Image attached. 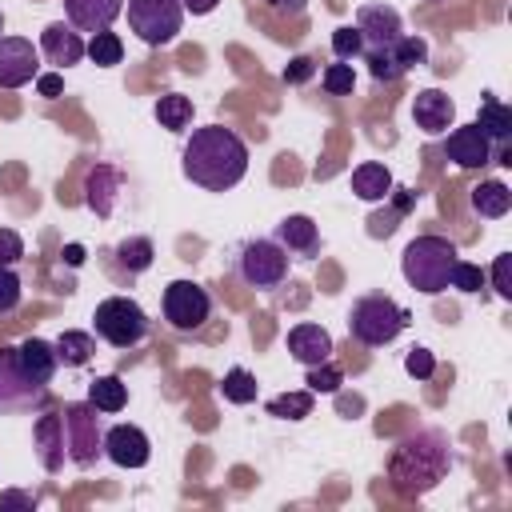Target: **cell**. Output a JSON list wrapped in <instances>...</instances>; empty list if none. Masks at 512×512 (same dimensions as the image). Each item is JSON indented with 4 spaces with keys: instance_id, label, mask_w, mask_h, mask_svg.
<instances>
[{
    "instance_id": "obj_31",
    "label": "cell",
    "mask_w": 512,
    "mask_h": 512,
    "mask_svg": "<svg viewBox=\"0 0 512 512\" xmlns=\"http://www.w3.org/2000/svg\"><path fill=\"white\" fill-rule=\"evenodd\" d=\"M312 412V392L300 388V392H284V396H272L268 400V416L276 420H304Z\"/></svg>"
},
{
    "instance_id": "obj_30",
    "label": "cell",
    "mask_w": 512,
    "mask_h": 512,
    "mask_svg": "<svg viewBox=\"0 0 512 512\" xmlns=\"http://www.w3.org/2000/svg\"><path fill=\"white\" fill-rule=\"evenodd\" d=\"M156 120H160V128H172V132L188 128V120H192V100L180 96V92L160 96V100H156Z\"/></svg>"
},
{
    "instance_id": "obj_8",
    "label": "cell",
    "mask_w": 512,
    "mask_h": 512,
    "mask_svg": "<svg viewBox=\"0 0 512 512\" xmlns=\"http://www.w3.org/2000/svg\"><path fill=\"white\" fill-rule=\"evenodd\" d=\"M48 404V384H36L24 368L12 344L0 348V416L12 412H44Z\"/></svg>"
},
{
    "instance_id": "obj_11",
    "label": "cell",
    "mask_w": 512,
    "mask_h": 512,
    "mask_svg": "<svg viewBox=\"0 0 512 512\" xmlns=\"http://www.w3.org/2000/svg\"><path fill=\"white\" fill-rule=\"evenodd\" d=\"M40 76V52L24 36H0V88H24Z\"/></svg>"
},
{
    "instance_id": "obj_25",
    "label": "cell",
    "mask_w": 512,
    "mask_h": 512,
    "mask_svg": "<svg viewBox=\"0 0 512 512\" xmlns=\"http://www.w3.org/2000/svg\"><path fill=\"white\" fill-rule=\"evenodd\" d=\"M472 124H476L492 144H504V140L512 136V108L488 96V100L480 104V112H476V120H472Z\"/></svg>"
},
{
    "instance_id": "obj_28",
    "label": "cell",
    "mask_w": 512,
    "mask_h": 512,
    "mask_svg": "<svg viewBox=\"0 0 512 512\" xmlns=\"http://www.w3.org/2000/svg\"><path fill=\"white\" fill-rule=\"evenodd\" d=\"M152 256H156V248H152L148 236H128V240L116 244V264H120L124 272H144V268H152Z\"/></svg>"
},
{
    "instance_id": "obj_41",
    "label": "cell",
    "mask_w": 512,
    "mask_h": 512,
    "mask_svg": "<svg viewBox=\"0 0 512 512\" xmlns=\"http://www.w3.org/2000/svg\"><path fill=\"white\" fill-rule=\"evenodd\" d=\"M316 76V60L312 56H292L288 68H284V84H304Z\"/></svg>"
},
{
    "instance_id": "obj_10",
    "label": "cell",
    "mask_w": 512,
    "mask_h": 512,
    "mask_svg": "<svg viewBox=\"0 0 512 512\" xmlns=\"http://www.w3.org/2000/svg\"><path fill=\"white\" fill-rule=\"evenodd\" d=\"M212 316V296L196 280H172L164 288V320L176 332H196Z\"/></svg>"
},
{
    "instance_id": "obj_35",
    "label": "cell",
    "mask_w": 512,
    "mask_h": 512,
    "mask_svg": "<svg viewBox=\"0 0 512 512\" xmlns=\"http://www.w3.org/2000/svg\"><path fill=\"white\" fill-rule=\"evenodd\" d=\"M320 84H324L328 96H348V92L356 88V72H352L348 60H340V64H328V68L320 72Z\"/></svg>"
},
{
    "instance_id": "obj_5",
    "label": "cell",
    "mask_w": 512,
    "mask_h": 512,
    "mask_svg": "<svg viewBox=\"0 0 512 512\" xmlns=\"http://www.w3.org/2000/svg\"><path fill=\"white\" fill-rule=\"evenodd\" d=\"M96 336L108 340L112 348H136L148 336V312L132 296H108L92 312Z\"/></svg>"
},
{
    "instance_id": "obj_33",
    "label": "cell",
    "mask_w": 512,
    "mask_h": 512,
    "mask_svg": "<svg viewBox=\"0 0 512 512\" xmlns=\"http://www.w3.org/2000/svg\"><path fill=\"white\" fill-rule=\"evenodd\" d=\"M92 64H100V68H112V64H120V56H124V44H120V36L116 32H96L92 40H88V52H84Z\"/></svg>"
},
{
    "instance_id": "obj_45",
    "label": "cell",
    "mask_w": 512,
    "mask_h": 512,
    "mask_svg": "<svg viewBox=\"0 0 512 512\" xmlns=\"http://www.w3.org/2000/svg\"><path fill=\"white\" fill-rule=\"evenodd\" d=\"M36 500L32 496H24V492H4L0 496V508H32Z\"/></svg>"
},
{
    "instance_id": "obj_23",
    "label": "cell",
    "mask_w": 512,
    "mask_h": 512,
    "mask_svg": "<svg viewBox=\"0 0 512 512\" xmlns=\"http://www.w3.org/2000/svg\"><path fill=\"white\" fill-rule=\"evenodd\" d=\"M352 192L364 200V204H376V200H388L392 196V172L376 160H364L352 168Z\"/></svg>"
},
{
    "instance_id": "obj_48",
    "label": "cell",
    "mask_w": 512,
    "mask_h": 512,
    "mask_svg": "<svg viewBox=\"0 0 512 512\" xmlns=\"http://www.w3.org/2000/svg\"><path fill=\"white\" fill-rule=\"evenodd\" d=\"M64 260H68V264H80V260H84V248H80V244H68V248H64Z\"/></svg>"
},
{
    "instance_id": "obj_1",
    "label": "cell",
    "mask_w": 512,
    "mask_h": 512,
    "mask_svg": "<svg viewBox=\"0 0 512 512\" xmlns=\"http://www.w3.org/2000/svg\"><path fill=\"white\" fill-rule=\"evenodd\" d=\"M180 164H184V176L204 192H228L248 172V144L224 124H204V128H192V136L184 140Z\"/></svg>"
},
{
    "instance_id": "obj_14",
    "label": "cell",
    "mask_w": 512,
    "mask_h": 512,
    "mask_svg": "<svg viewBox=\"0 0 512 512\" xmlns=\"http://www.w3.org/2000/svg\"><path fill=\"white\" fill-rule=\"evenodd\" d=\"M412 120H416L420 132L440 136V132L452 128V120H456V104H452V96H444L440 88H420V92L412 96Z\"/></svg>"
},
{
    "instance_id": "obj_46",
    "label": "cell",
    "mask_w": 512,
    "mask_h": 512,
    "mask_svg": "<svg viewBox=\"0 0 512 512\" xmlns=\"http://www.w3.org/2000/svg\"><path fill=\"white\" fill-rule=\"evenodd\" d=\"M180 4H184V12H192V16H208L220 0H180Z\"/></svg>"
},
{
    "instance_id": "obj_17",
    "label": "cell",
    "mask_w": 512,
    "mask_h": 512,
    "mask_svg": "<svg viewBox=\"0 0 512 512\" xmlns=\"http://www.w3.org/2000/svg\"><path fill=\"white\" fill-rule=\"evenodd\" d=\"M288 352L304 368L324 364V360H332V332L320 324H296V328H288Z\"/></svg>"
},
{
    "instance_id": "obj_9",
    "label": "cell",
    "mask_w": 512,
    "mask_h": 512,
    "mask_svg": "<svg viewBox=\"0 0 512 512\" xmlns=\"http://www.w3.org/2000/svg\"><path fill=\"white\" fill-rule=\"evenodd\" d=\"M124 12H128V28L152 48L172 44L180 24H184V4L180 0H128Z\"/></svg>"
},
{
    "instance_id": "obj_40",
    "label": "cell",
    "mask_w": 512,
    "mask_h": 512,
    "mask_svg": "<svg viewBox=\"0 0 512 512\" xmlns=\"http://www.w3.org/2000/svg\"><path fill=\"white\" fill-rule=\"evenodd\" d=\"M24 256V240L12 228H0V268H12Z\"/></svg>"
},
{
    "instance_id": "obj_22",
    "label": "cell",
    "mask_w": 512,
    "mask_h": 512,
    "mask_svg": "<svg viewBox=\"0 0 512 512\" xmlns=\"http://www.w3.org/2000/svg\"><path fill=\"white\" fill-rule=\"evenodd\" d=\"M16 356H20V368H24V372H28L36 384H48V380L56 376V368H60L56 348H52L48 340H40V336L20 340V344H16Z\"/></svg>"
},
{
    "instance_id": "obj_24",
    "label": "cell",
    "mask_w": 512,
    "mask_h": 512,
    "mask_svg": "<svg viewBox=\"0 0 512 512\" xmlns=\"http://www.w3.org/2000/svg\"><path fill=\"white\" fill-rule=\"evenodd\" d=\"M468 200H472V212H476V216L496 220V216H508V208H512V188L500 184V180H484V184L472 188Z\"/></svg>"
},
{
    "instance_id": "obj_21",
    "label": "cell",
    "mask_w": 512,
    "mask_h": 512,
    "mask_svg": "<svg viewBox=\"0 0 512 512\" xmlns=\"http://www.w3.org/2000/svg\"><path fill=\"white\" fill-rule=\"evenodd\" d=\"M276 240L292 256H316V248H320V232H316L312 216H300V212H292L276 224Z\"/></svg>"
},
{
    "instance_id": "obj_43",
    "label": "cell",
    "mask_w": 512,
    "mask_h": 512,
    "mask_svg": "<svg viewBox=\"0 0 512 512\" xmlns=\"http://www.w3.org/2000/svg\"><path fill=\"white\" fill-rule=\"evenodd\" d=\"M36 92H40V96H48V100H56V96L64 92L60 72H40V76H36Z\"/></svg>"
},
{
    "instance_id": "obj_19",
    "label": "cell",
    "mask_w": 512,
    "mask_h": 512,
    "mask_svg": "<svg viewBox=\"0 0 512 512\" xmlns=\"http://www.w3.org/2000/svg\"><path fill=\"white\" fill-rule=\"evenodd\" d=\"M116 192H120V172L112 164H92L88 176H84V204L96 216H112Z\"/></svg>"
},
{
    "instance_id": "obj_27",
    "label": "cell",
    "mask_w": 512,
    "mask_h": 512,
    "mask_svg": "<svg viewBox=\"0 0 512 512\" xmlns=\"http://www.w3.org/2000/svg\"><path fill=\"white\" fill-rule=\"evenodd\" d=\"M88 400L96 404V412H120L128 404V388L120 376H96L88 384Z\"/></svg>"
},
{
    "instance_id": "obj_34",
    "label": "cell",
    "mask_w": 512,
    "mask_h": 512,
    "mask_svg": "<svg viewBox=\"0 0 512 512\" xmlns=\"http://www.w3.org/2000/svg\"><path fill=\"white\" fill-rule=\"evenodd\" d=\"M304 384H308V392H312V396H316V392L332 396V392H340V384H344V372H340L332 360H324V364H312V368H308Z\"/></svg>"
},
{
    "instance_id": "obj_3",
    "label": "cell",
    "mask_w": 512,
    "mask_h": 512,
    "mask_svg": "<svg viewBox=\"0 0 512 512\" xmlns=\"http://www.w3.org/2000/svg\"><path fill=\"white\" fill-rule=\"evenodd\" d=\"M456 260H460L456 244H452L448 236H432V232H428V236L408 240V248H404V256H400V272H404V280H408L416 292L440 296V292L452 288V268H456Z\"/></svg>"
},
{
    "instance_id": "obj_2",
    "label": "cell",
    "mask_w": 512,
    "mask_h": 512,
    "mask_svg": "<svg viewBox=\"0 0 512 512\" xmlns=\"http://www.w3.org/2000/svg\"><path fill=\"white\" fill-rule=\"evenodd\" d=\"M448 468H452L448 440H444V432L428 428V432L404 436L396 444V452L388 460V480L400 496H424L444 480Z\"/></svg>"
},
{
    "instance_id": "obj_38",
    "label": "cell",
    "mask_w": 512,
    "mask_h": 512,
    "mask_svg": "<svg viewBox=\"0 0 512 512\" xmlns=\"http://www.w3.org/2000/svg\"><path fill=\"white\" fill-rule=\"evenodd\" d=\"M452 288H460V292H480V288H484V268L472 264V260H456V268H452Z\"/></svg>"
},
{
    "instance_id": "obj_13",
    "label": "cell",
    "mask_w": 512,
    "mask_h": 512,
    "mask_svg": "<svg viewBox=\"0 0 512 512\" xmlns=\"http://www.w3.org/2000/svg\"><path fill=\"white\" fill-rule=\"evenodd\" d=\"M40 52L48 56V64H56V68H72V64L84 60L88 44H84V36H80L68 20H52V24L40 32Z\"/></svg>"
},
{
    "instance_id": "obj_15",
    "label": "cell",
    "mask_w": 512,
    "mask_h": 512,
    "mask_svg": "<svg viewBox=\"0 0 512 512\" xmlns=\"http://www.w3.org/2000/svg\"><path fill=\"white\" fill-rule=\"evenodd\" d=\"M444 156L456 160L460 168H484V164H492V140L476 124H464L444 136Z\"/></svg>"
},
{
    "instance_id": "obj_44",
    "label": "cell",
    "mask_w": 512,
    "mask_h": 512,
    "mask_svg": "<svg viewBox=\"0 0 512 512\" xmlns=\"http://www.w3.org/2000/svg\"><path fill=\"white\" fill-rule=\"evenodd\" d=\"M264 4H268L276 16H292V20L304 16V8H308V0H264Z\"/></svg>"
},
{
    "instance_id": "obj_39",
    "label": "cell",
    "mask_w": 512,
    "mask_h": 512,
    "mask_svg": "<svg viewBox=\"0 0 512 512\" xmlns=\"http://www.w3.org/2000/svg\"><path fill=\"white\" fill-rule=\"evenodd\" d=\"M404 372L416 376V380H428V376L436 372V356H432L428 348H412V352L404 356Z\"/></svg>"
},
{
    "instance_id": "obj_47",
    "label": "cell",
    "mask_w": 512,
    "mask_h": 512,
    "mask_svg": "<svg viewBox=\"0 0 512 512\" xmlns=\"http://www.w3.org/2000/svg\"><path fill=\"white\" fill-rule=\"evenodd\" d=\"M396 196H392V204H396V212H408L412 208V200H416V192L412 188H392Z\"/></svg>"
},
{
    "instance_id": "obj_26",
    "label": "cell",
    "mask_w": 512,
    "mask_h": 512,
    "mask_svg": "<svg viewBox=\"0 0 512 512\" xmlns=\"http://www.w3.org/2000/svg\"><path fill=\"white\" fill-rule=\"evenodd\" d=\"M52 348H56V360H60L64 368H84V364L92 360V352H96V344H92V332H76V328L60 332Z\"/></svg>"
},
{
    "instance_id": "obj_20",
    "label": "cell",
    "mask_w": 512,
    "mask_h": 512,
    "mask_svg": "<svg viewBox=\"0 0 512 512\" xmlns=\"http://www.w3.org/2000/svg\"><path fill=\"white\" fill-rule=\"evenodd\" d=\"M32 440H36V456H40V464H44L48 472H60V468H64V456H68L60 416L44 412V416L36 420V428H32Z\"/></svg>"
},
{
    "instance_id": "obj_32",
    "label": "cell",
    "mask_w": 512,
    "mask_h": 512,
    "mask_svg": "<svg viewBox=\"0 0 512 512\" xmlns=\"http://www.w3.org/2000/svg\"><path fill=\"white\" fill-rule=\"evenodd\" d=\"M220 392H224V400H232V404H252V400H256V376H252L248 368H228Z\"/></svg>"
},
{
    "instance_id": "obj_6",
    "label": "cell",
    "mask_w": 512,
    "mask_h": 512,
    "mask_svg": "<svg viewBox=\"0 0 512 512\" xmlns=\"http://www.w3.org/2000/svg\"><path fill=\"white\" fill-rule=\"evenodd\" d=\"M60 424H64V448H68V460H72L76 468H92L96 456L104 452V428H100L96 404H92V400L64 404Z\"/></svg>"
},
{
    "instance_id": "obj_18",
    "label": "cell",
    "mask_w": 512,
    "mask_h": 512,
    "mask_svg": "<svg viewBox=\"0 0 512 512\" xmlns=\"http://www.w3.org/2000/svg\"><path fill=\"white\" fill-rule=\"evenodd\" d=\"M356 28L364 36V48H384L400 36V12L388 4H364L356 12Z\"/></svg>"
},
{
    "instance_id": "obj_42",
    "label": "cell",
    "mask_w": 512,
    "mask_h": 512,
    "mask_svg": "<svg viewBox=\"0 0 512 512\" xmlns=\"http://www.w3.org/2000/svg\"><path fill=\"white\" fill-rule=\"evenodd\" d=\"M508 264H512V256H508V252H504V256H496V264H492V288H496V296H500V300H512Z\"/></svg>"
},
{
    "instance_id": "obj_29",
    "label": "cell",
    "mask_w": 512,
    "mask_h": 512,
    "mask_svg": "<svg viewBox=\"0 0 512 512\" xmlns=\"http://www.w3.org/2000/svg\"><path fill=\"white\" fill-rule=\"evenodd\" d=\"M388 56H392V64H396L400 72H408V68H416V64L428 60V40H424V36H408V32H400V36L388 44Z\"/></svg>"
},
{
    "instance_id": "obj_37",
    "label": "cell",
    "mask_w": 512,
    "mask_h": 512,
    "mask_svg": "<svg viewBox=\"0 0 512 512\" xmlns=\"http://www.w3.org/2000/svg\"><path fill=\"white\" fill-rule=\"evenodd\" d=\"M20 296H24V284L12 268H0V316L16 312L20 308Z\"/></svg>"
},
{
    "instance_id": "obj_12",
    "label": "cell",
    "mask_w": 512,
    "mask_h": 512,
    "mask_svg": "<svg viewBox=\"0 0 512 512\" xmlns=\"http://www.w3.org/2000/svg\"><path fill=\"white\" fill-rule=\"evenodd\" d=\"M104 456L116 468H144L148 456H152V444H148L144 428H136V424H112L104 432Z\"/></svg>"
},
{
    "instance_id": "obj_49",
    "label": "cell",
    "mask_w": 512,
    "mask_h": 512,
    "mask_svg": "<svg viewBox=\"0 0 512 512\" xmlns=\"http://www.w3.org/2000/svg\"><path fill=\"white\" fill-rule=\"evenodd\" d=\"M0 32H4V12H0Z\"/></svg>"
},
{
    "instance_id": "obj_4",
    "label": "cell",
    "mask_w": 512,
    "mask_h": 512,
    "mask_svg": "<svg viewBox=\"0 0 512 512\" xmlns=\"http://www.w3.org/2000/svg\"><path fill=\"white\" fill-rule=\"evenodd\" d=\"M408 308H400L392 296H360L348 312V336L364 348H384L408 328Z\"/></svg>"
},
{
    "instance_id": "obj_7",
    "label": "cell",
    "mask_w": 512,
    "mask_h": 512,
    "mask_svg": "<svg viewBox=\"0 0 512 512\" xmlns=\"http://www.w3.org/2000/svg\"><path fill=\"white\" fill-rule=\"evenodd\" d=\"M236 276L248 288L272 292L288 280V252L280 248V240H248L236 252Z\"/></svg>"
},
{
    "instance_id": "obj_16",
    "label": "cell",
    "mask_w": 512,
    "mask_h": 512,
    "mask_svg": "<svg viewBox=\"0 0 512 512\" xmlns=\"http://www.w3.org/2000/svg\"><path fill=\"white\" fill-rule=\"evenodd\" d=\"M124 12V0H64V16L76 32H108L112 20Z\"/></svg>"
},
{
    "instance_id": "obj_36",
    "label": "cell",
    "mask_w": 512,
    "mask_h": 512,
    "mask_svg": "<svg viewBox=\"0 0 512 512\" xmlns=\"http://www.w3.org/2000/svg\"><path fill=\"white\" fill-rule=\"evenodd\" d=\"M332 52H336V60L364 56V36H360V28H356V24H340V28L332 32Z\"/></svg>"
}]
</instances>
